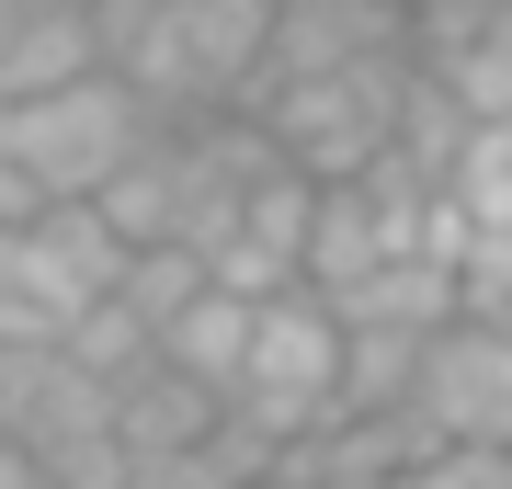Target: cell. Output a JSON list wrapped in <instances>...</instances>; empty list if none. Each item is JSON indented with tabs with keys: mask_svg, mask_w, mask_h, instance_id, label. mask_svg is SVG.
Masks as SVG:
<instances>
[{
	"mask_svg": "<svg viewBox=\"0 0 512 489\" xmlns=\"http://www.w3.org/2000/svg\"><path fill=\"white\" fill-rule=\"evenodd\" d=\"M103 69L137 91L160 126L194 114H239L274 46V0H92Z\"/></svg>",
	"mask_w": 512,
	"mask_h": 489,
	"instance_id": "6da1fadb",
	"label": "cell"
},
{
	"mask_svg": "<svg viewBox=\"0 0 512 489\" xmlns=\"http://www.w3.org/2000/svg\"><path fill=\"white\" fill-rule=\"evenodd\" d=\"M410 91H421V57L410 46H376V57H342V69H308V80L262 91L251 126L285 148L296 182H365L387 148H399Z\"/></svg>",
	"mask_w": 512,
	"mask_h": 489,
	"instance_id": "7a4b0ae2",
	"label": "cell"
},
{
	"mask_svg": "<svg viewBox=\"0 0 512 489\" xmlns=\"http://www.w3.org/2000/svg\"><path fill=\"white\" fill-rule=\"evenodd\" d=\"M0 137H12V171H23L35 205H103L114 182L137 171V148L160 137V114H148L114 69H92V80L46 91V103H12Z\"/></svg>",
	"mask_w": 512,
	"mask_h": 489,
	"instance_id": "3957f363",
	"label": "cell"
},
{
	"mask_svg": "<svg viewBox=\"0 0 512 489\" xmlns=\"http://www.w3.org/2000/svg\"><path fill=\"white\" fill-rule=\"evenodd\" d=\"M342 319L319 308L308 285L274 296V308L251 319V353H239V387H228V433H251L262 455H296L308 433H330L342 421Z\"/></svg>",
	"mask_w": 512,
	"mask_h": 489,
	"instance_id": "277c9868",
	"label": "cell"
},
{
	"mask_svg": "<svg viewBox=\"0 0 512 489\" xmlns=\"http://www.w3.org/2000/svg\"><path fill=\"white\" fill-rule=\"evenodd\" d=\"M410 433L433 455H512V319H444L421 342Z\"/></svg>",
	"mask_w": 512,
	"mask_h": 489,
	"instance_id": "5b68a950",
	"label": "cell"
},
{
	"mask_svg": "<svg viewBox=\"0 0 512 489\" xmlns=\"http://www.w3.org/2000/svg\"><path fill=\"white\" fill-rule=\"evenodd\" d=\"M103 35H92V0H0V114L46 103V91L92 80Z\"/></svg>",
	"mask_w": 512,
	"mask_h": 489,
	"instance_id": "8992f818",
	"label": "cell"
},
{
	"mask_svg": "<svg viewBox=\"0 0 512 489\" xmlns=\"http://www.w3.org/2000/svg\"><path fill=\"white\" fill-rule=\"evenodd\" d=\"M103 399H114V455H126V467H171V455H194V444L228 433V410L205 399V387H183L160 353H148L126 387H103Z\"/></svg>",
	"mask_w": 512,
	"mask_h": 489,
	"instance_id": "52a82bcc",
	"label": "cell"
},
{
	"mask_svg": "<svg viewBox=\"0 0 512 489\" xmlns=\"http://www.w3.org/2000/svg\"><path fill=\"white\" fill-rule=\"evenodd\" d=\"M251 319H262V308H239V296H217V285H205L194 308L160 330V364H171L183 387H205V399L228 410V387H239V353H251Z\"/></svg>",
	"mask_w": 512,
	"mask_h": 489,
	"instance_id": "ba28073f",
	"label": "cell"
},
{
	"mask_svg": "<svg viewBox=\"0 0 512 489\" xmlns=\"http://www.w3.org/2000/svg\"><path fill=\"white\" fill-rule=\"evenodd\" d=\"M433 91L467 114V126H512V12H490L478 35H456L444 57H421Z\"/></svg>",
	"mask_w": 512,
	"mask_h": 489,
	"instance_id": "9c48e42d",
	"label": "cell"
},
{
	"mask_svg": "<svg viewBox=\"0 0 512 489\" xmlns=\"http://www.w3.org/2000/svg\"><path fill=\"white\" fill-rule=\"evenodd\" d=\"M194 296H205V262H194V251H126V285H114V308L148 330V353H160V330L183 319Z\"/></svg>",
	"mask_w": 512,
	"mask_h": 489,
	"instance_id": "30bf717a",
	"label": "cell"
},
{
	"mask_svg": "<svg viewBox=\"0 0 512 489\" xmlns=\"http://www.w3.org/2000/svg\"><path fill=\"white\" fill-rule=\"evenodd\" d=\"M444 217H456V228L512 217V126H467L456 171H444Z\"/></svg>",
	"mask_w": 512,
	"mask_h": 489,
	"instance_id": "8fae6325",
	"label": "cell"
},
{
	"mask_svg": "<svg viewBox=\"0 0 512 489\" xmlns=\"http://www.w3.org/2000/svg\"><path fill=\"white\" fill-rule=\"evenodd\" d=\"M410 489H512V455H421Z\"/></svg>",
	"mask_w": 512,
	"mask_h": 489,
	"instance_id": "7c38bea8",
	"label": "cell"
},
{
	"mask_svg": "<svg viewBox=\"0 0 512 489\" xmlns=\"http://www.w3.org/2000/svg\"><path fill=\"white\" fill-rule=\"evenodd\" d=\"M262 489H274V478H262Z\"/></svg>",
	"mask_w": 512,
	"mask_h": 489,
	"instance_id": "4fadbf2b",
	"label": "cell"
}]
</instances>
